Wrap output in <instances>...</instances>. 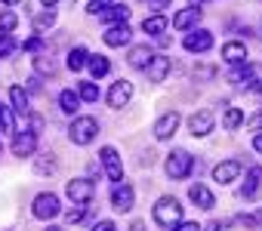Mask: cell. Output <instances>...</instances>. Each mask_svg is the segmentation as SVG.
Returning <instances> with one entry per match:
<instances>
[{"label":"cell","mask_w":262,"mask_h":231,"mask_svg":"<svg viewBox=\"0 0 262 231\" xmlns=\"http://www.w3.org/2000/svg\"><path fill=\"white\" fill-rule=\"evenodd\" d=\"M34 170H37V173H56L59 167H56V160H53V154H47V160L40 157V160L34 164Z\"/></svg>","instance_id":"e575fe53"},{"label":"cell","mask_w":262,"mask_h":231,"mask_svg":"<svg viewBox=\"0 0 262 231\" xmlns=\"http://www.w3.org/2000/svg\"><path fill=\"white\" fill-rule=\"evenodd\" d=\"M34 71H37V74H56V65H53L47 56H40V59H34Z\"/></svg>","instance_id":"836d02e7"},{"label":"cell","mask_w":262,"mask_h":231,"mask_svg":"<svg viewBox=\"0 0 262 231\" xmlns=\"http://www.w3.org/2000/svg\"><path fill=\"white\" fill-rule=\"evenodd\" d=\"M40 4H43V7H47V10H50V7H53V4H59V0H40Z\"/></svg>","instance_id":"f907efd6"},{"label":"cell","mask_w":262,"mask_h":231,"mask_svg":"<svg viewBox=\"0 0 262 231\" xmlns=\"http://www.w3.org/2000/svg\"><path fill=\"white\" fill-rule=\"evenodd\" d=\"M213 74H216L213 68H198V71H194V77H201V80H210Z\"/></svg>","instance_id":"7bdbcfd3"},{"label":"cell","mask_w":262,"mask_h":231,"mask_svg":"<svg viewBox=\"0 0 262 231\" xmlns=\"http://www.w3.org/2000/svg\"><path fill=\"white\" fill-rule=\"evenodd\" d=\"M0 133H16V121H13V111L4 105V102H0Z\"/></svg>","instance_id":"f546056e"},{"label":"cell","mask_w":262,"mask_h":231,"mask_svg":"<svg viewBox=\"0 0 262 231\" xmlns=\"http://www.w3.org/2000/svg\"><path fill=\"white\" fill-rule=\"evenodd\" d=\"M83 216H86V210H83V206H77V210H68V213H65V219H68V222H83Z\"/></svg>","instance_id":"8d00e7d4"},{"label":"cell","mask_w":262,"mask_h":231,"mask_svg":"<svg viewBox=\"0 0 262 231\" xmlns=\"http://www.w3.org/2000/svg\"><path fill=\"white\" fill-rule=\"evenodd\" d=\"M129 99H133V83H129V80L111 83V89H108V105H111V108H123Z\"/></svg>","instance_id":"30bf717a"},{"label":"cell","mask_w":262,"mask_h":231,"mask_svg":"<svg viewBox=\"0 0 262 231\" xmlns=\"http://www.w3.org/2000/svg\"><path fill=\"white\" fill-rule=\"evenodd\" d=\"M253 222H256V231H262V210L253 213Z\"/></svg>","instance_id":"f6af8a7d"},{"label":"cell","mask_w":262,"mask_h":231,"mask_svg":"<svg viewBox=\"0 0 262 231\" xmlns=\"http://www.w3.org/2000/svg\"><path fill=\"white\" fill-rule=\"evenodd\" d=\"M142 31H145V34H164V31H167V19H164V16H148V19L142 22Z\"/></svg>","instance_id":"f1b7e54d"},{"label":"cell","mask_w":262,"mask_h":231,"mask_svg":"<svg viewBox=\"0 0 262 231\" xmlns=\"http://www.w3.org/2000/svg\"><path fill=\"white\" fill-rule=\"evenodd\" d=\"M179 124H182V118H179V111L161 114V118H158V124H155V136H158V139H170V136H176Z\"/></svg>","instance_id":"9c48e42d"},{"label":"cell","mask_w":262,"mask_h":231,"mask_svg":"<svg viewBox=\"0 0 262 231\" xmlns=\"http://www.w3.org/2000/svg\"><path fill=\"white\" fill-rule=\"evenodd\" d=\"M204 231H222V225H219V222H210V225H207Z\"/></svg>","instance_id":"c3c4849f"},{"label":"cell","mask_w":262,"mask_h":231,"mask_svg":"<svg viewBox=\"0 0 262 231\" xmlns=\"http://www.w3.org/2000/svg\"><path fill=\"white\" fill-rule=\"evenodd\" d=\"M93 231H117V228H114V222L102 219V222H96V225H93Z\"/></svg>","instance_id":"b9f144b4"},{"label":"cell","mask_w":262,"mask_h":231,"mask_svg":"<svg viewBox=\"0 0 262 231\" xmlns=\"http://www.w3.org/2000/svg\"><path fill=\"white\" fill-rule=\"evenodd\" d=\"M40 47H43V40H40V37H31L28 43H22V50H28V53H37Z\"/></svg>","instance_id":"ab89813d"},{"label":"cell","mask_w":262,"mask_h":231,"mask_svg":"<svg viewBox=\"0 0 262 231\" xmlns=\"http://www.w3.org/2000/svg\"><path fill=\"white\" fill-rule=\"evenodd\" d=\"M53 22H56V10H43V13H37V16H34V28H37V31L50 28Z\"/></svg>","instance_id":"d6a6232c"},{"label":"cell","mask_w":262,"mask_h":231,"mask_svg":"<svg viewBox=\"0 0 262 231\" xmlns=\"http://www.w3.org/2000/svg\"><path fill=\"white\" fill-rule=\"evenodd\" d=\"M253 148H256V151L262 154V133H256V139H253Z\"/></svg>","instance_id":"7dc6e473"},{"label":"cell","mask_w":262,"mask_h":231,"mask_svg":"<svg viewBox=\"0 0 262 231\" xmlns=\"http://www.w3.org/2000/svg\"><path fill=\"white\" fill-rule=\"evenodd\" d=\"M207 4H210V0H188L191 10H201V7H207Z\"/></svg>","instance_id":"ee69618b"},{"label":"cell","mask_w":262,"mask_h":231,"mask_svg":"<svg viewBox=\"0 0 262 231\" xmlns=\"http://www.w3.org/2000/svg\"><path fill=\"white\" fill-rule=\"evenodd\" d=\"M145 71H148V77H151L155 83H164V80H167V74H170V59H167V56H155V59L148 62V68H145Z\"/></svg>","instance_id":"7402d4cb"},{"label":"cell","mask_w":262,"mask_h":231,"mask_svg":"<svg viewBox=\"0 0 262 231\" xmlns=\"http://www.w3.org/2000/svg\"><path fill=\"white\" fill-rule=\"evenodd\" d=\"M86 68H90L93 77H105V74L111 71V62H108L105 56H90V59H86Z\"/></svg>","instance_id":"d4e9b609"},{"label":"cell","mask_w":262,"mask_h":231,"mask_svg":"<svg viewBox=\"0 0 262 231\" xmlns=\"http://www.w3.org/2000/svg\"><path fill=\"white\" fill-rule=\"evenodd\" d=\"M148 4H151V7H155V10H164V7H167V4H170V0H148Z\"/></svg>","instance_id":"bcb514c9"},{"label":"cell","mask_w":262,"mask_h":231,"mask_svg":"<svg viewBox=\"0 0 262 231\" xmlns=\"http://www.w3.org/2000/svg\"><path fill=\"white\" fill-rule=\"evenodd\" d=\"M31 213H34L37 219H56V216L62 213V206H59V197H56L53 191H43V194H37V197H34V203H31Z\"/></svg>","instance_id":"5b68a950"},{"label":"cell","mask_w":262,"mask_h":231,"mask_svg":"<svg viewBox=\"0 0 262 231\" xmlns=\"http://www.w3.org/2000/svg\"><path fill=\"white\" fill-rule=\"evenodd\" d=\"M228 80H231L234 86H241V89H250V86L259 80V71H256L253 65H247V62H244V68H234V71H228Z\"/></svg>","instance_id":"7c38bea8"},{"label":"cell","mask_w":262,"mask_h":231,"mask_svg":"<svg viewBox=\"0 0 262 231\" xmlns=\"http://www.w3.org/2000/svg\"><path fill=\"white\" fill-rule=\"evenodd\" d=\"M108 7H111L108 0H93V4L86 7V13H90V16H99V13H102V10H108Z\"/></svg>","instance_id":"d590c367"},{"label":"cell","mask_w":262,"mask_h":231,"mask_svg":"<svg viewBox=\"0 0 262 231\" xmlns=\"http://www.w3.org/2000/svg\"><path fill=\"white\" fill-rule=\"evenodd\" d=\"M210 47H213V34L204 31V28H198V31H191V34L185 37V50H188V53H207Z\"/></svg>","instance_id":"9a60e30c"},{"label":"cell","mask_w":262,"mask_h":231,"mask_svg":"<svg viewBox=\"0 0 262 231\" xmlns=\"http://www.w3.org/2000/svg\"><path fill=\"white\" fill-rule=\"evenodd\" d=\"M10 102H13V111H19L22 118L28 114V93H25L22 86H13V89H10Z\"/></svg>","instance_id":"cb8c5ba5"},{"label":"cell","mask_w":262,"mask_h":231,"mask_svg":"<svg viewBox=\"0 0 262 231\" xmlns=\"http://www.w3.org/2000/svg\"><path fill=\"white\" fill-rule=\"evenodd\" d=\"M222 59H225L228 65H244V62H247V47H244L241 40H228V43L222 47Z\"/></svg>","instance_id":"ffe728a7"},{"label":"cell","mask_w":262,"mask_h":231,"mask_svg":"<svg viewBox=\"0 0 262 231\" xmlns=\"http://www.w3.org/2000/svg\"><path fill=\"white\" fill-rule=\"evenodd\" d=\"M59 108H62L65 114H77V111H80V96H77L74 89H62V93H59Z\"/></svg>","instance_id":"603a6c76"},{"label":"cell","mask_w":262,"mask_h":231,"mask_svg":"<svg viewBox=\"0 0 262 231\" xmlns=\"http://www.w3.org/2000/svg\"><path fill=\"white\" fill-rule=\"evenodd\" d=\"M201 22V10H179L176 16H173V28L176 31H194V25Z\"/></svg>","instance_id":"ac0fdd59"},{"label":"cell","mask_w":262,"mask_h":231,"mask_svg":"<svg viewBox=\"0 0 262 231\" xmlns=\"http://www.w3.org/2000/svg\"><path fill=\"white\" fill-rule=\"evenodd\" d=\"M77 96H80V102H99V86L93 80H83L77 86Z\"/></svg>","instance_id":"4dcf8cb0"},{"label":"cell","mask_w":262,"mask_h":231,"mask_svg":"<svg viewBox=\"0 0 262 231\" xmlns=\"http://www.w3.org/2000/svg\"><path fill=\"white\" fill-rule=\"evenodd\" d=\"M237 222H241L244 228H250V231H256V222H253V213H250V216H244V213H241V216H237Z\"/></svg>","instance_id":"60d3db41"},{"label":"cell","mask_w":262,"mask_h":231,"mask_svg":"<svg viewBox=\"0 0 262 231\" xmlns=\"http://www.w3.org/2000/svg\"><path fill=\"white\" fill-rule=\"evenodd\" d=\"M65 194H68L77 206H86V203L93 200V194H96V185H93V179H71V182L65 185Z\"/></svg>","instance_id":"277c9868"},{"label":"cell","mask_w":262,"mask_h":231,"mask_svg":"<svg viewBox=\"0 0 262 231\" xmlns=\"http://www.w3.org/2000/svg\"><path fill=\"white\" fill-rule=\"evenodd\" d=\"M19 25V16L13 10H0V34H13Z\"/></svg>","instance_id":"83f0119b"},{"label":"cell","mask_w":262,"mask_h":231,"mask_svg":"<svg viewBox=\"0 0 262 231\" xmlns=\"http://www.w3.org/2000/svg\"><path fill=\"white\" fill-rule=\"evenodd\" d=\"M99 157H102V167H105L108 179H111V182H123V164H120V154H117L111 145H105V148L99 151Z\"/></svg>","instance_id":"52a82bcc"},{"label":"cell","mask_w":262,"mask_h":231,"mask_svg":"<svg viewBox=\"0 0 262 231\" xmlns=\"http://www.w3.org/2000/svg\"><path fill=\"white\" fill-rule=\"evenodd\" d=\"M244 124V111L241 108H225V114H222V127L225 130H237Z\"/></svg>","instance_id":"4316f807"},{"label":"cell","mask_w":262,"mask_h":231,"mask_svg":"<svg viewBox=\"0 0 262 231\" xmlns=\"http://www.w3.org/2000/svg\"><path fill=\"white\" fill-rule=\"evenodd\" d=\"M0 4H7V7H16V4H19V0H0Z\"/></svg>","instance_id":"816d5d0a"},{"label":"cell","mask_w":262,"mask_h":231,"mask_svg":"<svg viewBox=\"0 0 262 231\" xmlns=\"http://www.w3.org/2000/svg\"><path fill=\"white\" fill-rule=\"evenodd\" d=\"M155 222H158L161 228L179 225V222H182V203H179L176 197H161V200L155 203Z\"/></svg>","instance_id":"6da1fadb"},{"label":"cell","mask_w":262,"mask_h":231,"mask_svg":"<svg viewBox=\"0 0 262 231\" xmlns=\"http://www.w3.org/2000/svg\"><path fill=\"white\" fill-rule=\"evenodd\" d=\"M86 59H90L86 47H74V50L68 53V68H71V71H80V68H86Z\"/></svg>","instance_id":"484cf974"},{"label":"cell","mask_w":262,"mask_h":231,"mask_svg":"<svg viewBox=\"0 0 262 231\" xmlns=\"http://www.w3.org/2000/svg\"><path fill=\"white\" fill-rule=\"evenodd\" d=\"M191 154L185 151V148H176V151H170V157H167V164H164V170H167V176L170 179H185L188 173H191Z\"/></svg>","instance_id":"3957f363"},{"label":"cell","mask_w":262,"mask_h":231,"mask_svg":"<svg viewBox=\"0 0 262 231\" xmlns=\"http://www.w3.org/2000/svg\"><path fill=\"white\" fill-rule=\"evenodd\" d=\"M129 231H145V225L142 222H133V228H129Z\"/></svg>","instance_id":"681fc988"},{"label":"cell","mask_w":262,"mask_h":231,"mask_svg":"<svg viewBox=\"0 0 262 231\" xmlns=\"http://www.w3.org/2000/svg\"><path fill=\"white\" fill-rule=\"evenodd\" d=\"M259 191H262V167L256 164V167H250V170H247V179H244L241 197H244V200H256V197H259Z\"/></svg>","instance_id":"ba28073f"},{"label":"cell","mask_w":262,"mask_h":231,"mask_svg":"<svg viewBox=\"0 0 262 231\" xmlns=\"http://www.w3.org/2000/svg\"><path fill=\"white\" fill-rule=\"evenodd\" d=\"M111 206L117 213H129V210H133V185H129V182H114V188H111Z\"/></svg>","instance_id":"8992f818"},{"label":"cell","mask_w":262,"mask_h":231,"mask_svg":"<svg viewBox=\"0 0 262 231\" xmlns=\"http://www.w3.org/2000/svg\"><path fill=\"white\" fill-rule=\"evenodd\" d=\"M247 130H262V111H256L253 118L247 121Z\"/></svg>","instance_id":"f35d334b"},{"label":"cell","mask_w":262,"mask_h":231,"mask_svg":"<svg viewBox=\"0 0 262 231\" xmlns=\"http://www.w3.org/2000/svg\"><path fill=\"white\" fill-rule=\"evenodd\" d=\"M237 176H241V160H222V164L213 167V179H216L219 185H228V182H234Z\"/></svg>","instance_id":"4fadbf2b"},{"label":"cell","mask_w":262,"mask_h":231,"mask_svg":"<svg viewBox=\"0 0 262 231\" xmlns=\"http://www.w3.org/2000/svg\"><path fill=\"white\" fill-rule=\"evenodd\" d=\"M129 37H133V31H129V25H126V22H123V25H111V28L102 34L105 47H126V43H129Z\"/></svg>","instance_id":"5bb4252c"},{"label":"cell","mask_w":262,"mask_h":231,"mask_svg":"<svg viewBox=\"0 0 262 231\" xmlns=\"http://www.w3.org/2000/svg\"><path fill=\"white\" fill-rule=\"evenodd\" d=\"M170 231H201V225H198V222H179V225H173Z\"/></svg>","instance_id":"74e56055"},{"label":"cell","mask_w":262,"mask_h":231,"mask_svg":"<svg viewBox=\"0 0 262 231\" xmlns=\"http://www.w3.org/2000/svg\"><path fill=\"white\" fill-rule=\"evenodd\" d=\"M19 50V40L13 37V34H0V59H7L10 53H16Z\"/></svg>","instance_id":"1f68e13d"},{"label":"cell","mask_w":262,"mask_h":231,"mask_svg":"<svg viewBox=\"0 0 262 231\" xmlns=\"http://www.w3.org/2000/svg\"><path fill=\"white\" fill-rule=\"evenodd\" d=\"M47 231H62V228H56V225H50V228H47Z\"/></svg>","instance_id":"f5cc1de1"},{"label":"cell","mask_w":262,"mask_h":231,"mask_svg":"<svg viewBox=\"0 0 262 231\" xmlns=\"http://www.w3.org/2000/svg\"><path fill=\"white\" fill-rule=\"evenodd\" d=\"M99 133V121L96 118H74L71 127H68V139L74 145H90Z\"/></svg>","instance_id":"7a4b0ae2"},{"label":"cell","mask_w":262,"mask_h":231,"mask_svg":"<svg viewBox=\"0 0 262 231\" xmlns=\"http://www.w3.org/2000/svg\"><path fill=\"white\" fill-rule=\"evenodd\" d=\"M151 59H155V50L148 43H139V47H133V50L126 53V62L133 65V68H148Z\"/></svg>","instance_id":"d6986e66"},{"label":"cell","mask_w":262,"mask_h":231,"mask_svg":"<svg viewBox=\"0 0 262 231\" xmlns=\"http://www.w3.org/2000/svg\"><path fill=\"white\" fill-rule=\"evenodd\" d=\"M188 197H191V203H194V206H201V210H213V206H216L213 191H210L207 185H201V182H194V185L188 188Z\"/></svg>","instance_id":"2e32d148"},{"label":"cell","mask_w":262,"mask_h":231,"mask_svg":"<svg viewBox=\"0 0 262 231\" xmlns=\"http://www.w3.org/2000/svg\"><path fill=\"white\" fill-rule=\"evenodd\" d=\"M188 130H191V136H198V139L210 136V133H213V114H210V111L191 114V118H188Z\"/></svg>","instance_id":"8fae6325"},{"label":"cell","mask_w":262,"mask_h":231,"mask_svg":"<svg viewBox=\"0 0 262 231\" xmlns=\"http://www.w3.org/2000/svg\"><path fill=\"white\" fill-rule=\"evenodd\" d=\"M99 19L108 22V25H123V22L129 19V7H123V4H111L108 10L99 13Z\"/></svg>","instance_id":"44dd1931"},{"label":"cell","mask_w":262,"mask_h":231,"mask_svg":"<svg viewBox=\"0 0 262 231\" xmlns=\"http://www.w3.org/2000/svg\"><path fill=\"white\" fill-rule=\"evenodd\" d=\"M37 151V136L34 133H16V139H13V154L16 157H31Z\"/></svg>","instance_id":"e0dca14e"}]
</instances>
